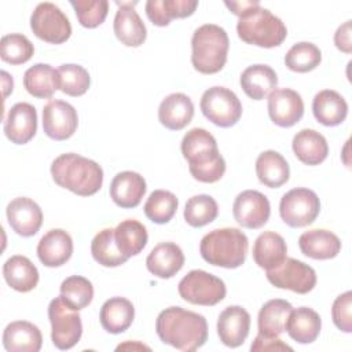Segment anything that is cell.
<instances>
[{
    "mask_svg": "<svg viewBox=\"0 0 352 352\" xmlns=\"http://www.w3.org/2000/svg\"><path fill=\"white\" fill-rule=\"evenodd\" d=\"M248 249V236L234 227L212 230L199 243V253L206 263L230 270L245 263Z\"/></svg>",
    "mask_w": 352,
    "mask_h": 352,
    "instance_id": "4",
    "label": "cell"
},
{
    "mask_svg": "<svg viewBox=\"0 0 352 352\" xmlns=\"http://www.w3.org/2000/svg\"><path fill=\"white\" fill-rule=\"evenodd\" d=\"M322 327L320 316L316 311L308 307H300L292 309L285 324V331L297 341L298 344H311L314 342Z\"/></svg>",
    "mask_w": 352,
    "mask_h": 352,
    "instance_id": "28",
    "label": "cell"
},
{
    "mask_svg": "<svg viewBox=\"0 0 352 352\" xmlns=\"http://www.w3.org/2000/svg\"><path fill=\"white\" fill-rule=\"evenodd\" d=\"M294 155L305 165H319L329 154V144L326 138L315 129H301L292 142Z\"/></svg>",
    "mask_w": 352,
    "mask_h": 352,
    "instance_id": "26",
    "label": "cell"
},
{
    "mask_svg": "<svg viewBox=\"0 0 352 352\" xmlns=\"http://www.w3.org/2000/svg\"><path fill=\"white\" fill-rule=\"evenodd\" d=\"M23 87L34 98L48 99L59 89V74L48 63H36L23 74Z\"/></svg>",
    "mask_w": 352,
    "mask_h": 352,
    "instance_id": "35",
    "label": "cell"
},
{
    "mask_svg": "<svg viewBox=\"0 0 352 352\" xmlns=\"http://www.w3.org/2000/svg\"><path fill=\"white\" fill-rule=\"evenodd\" d=\"M91 253L95 261L103 267H118L128 260L117 248L114 228H103L94 236Z\"/></svg>",
    "mask_w": 352,
    "mask_h": 352,
    "instance_id": "38",
    "label": "cell"
},
{
    "mask_svg": "<svg viewBox=\"0 0 352 352\" xmlns=\"http://www.w3.org/2000/svg\"><path fill=\"white\" fill-rule=\"evenodd\" d=\"M10 227L21 236H33L43 224L41 208L28 197L14 198L6 209Z\"/></svg>",
    "mask_w": 352,
    "mask_h": 352,
    "instance_id": "16",
    "label": "cell"
},
{
    "mask_svg": "<svg viewBox=\"0 0 352 352\" xmlns=\"http://www.w3.org/2000/svg\"><path fill=\"white\" fill-rule=\"evenodd\" d=\"M133 304L125 297H111L100 308L99 320L102 327L111 334L125 331L133 322Z\"/></svg>",
    "mask_w": 352,
    "mask_h": 352,
    "instance_id": "32",
    "label": "cell"
},
{
    "mask_svg": "<svg viewBox=\"0 0 352 352\" xmlns=\"http://www.w3.org/2000/svg\"><path fill=\"white\" fill-rule=\"evenodd\" d=\"M114 239L118 250L129 258L139 254L146 248L148 235L146 227L140 221L128 219L114 228Z\"/></svg>",
    "mask_w": 352,
    "mask_h": 352,
    "instance_id": "37",
    "label": "cell"
},
{
    "mask_svg": "<svg viewBox=\"0 0 352 352\" xmlns=\"http://www.w3.org/2000/svg\"><path fill=\"white\" fill-rule=\"evenodd\" d=\"M236 32L242 41L263 48L278 47L287 36V29L282 19L260 4L239 16Z\"/></svg>",
    "mask_w": 352,
    "mask_h": 352,
    "instance_id": "6",
    "label": "cell"
},
{
    "mask_svg": "<svg viewBox=\"0 0 352 352\" xmlns=\"http://www.w3.org/2000/svg\"><path fill=\"white\" fill-rule=\"evenodd\" d=\"M322 60L320 50L308 41L296 43L285 55V65L296 73H307L319 66Z\"/></svg>",
    "mask_w": 352,
    "mask_h": 352,
    "instance_id": "41",
    "label": "cell"
},
{
    "mask_svg": "<svg viewBox=\"0 0 352 352\" xmlns=\"http://www.w3.org/2000/svg\"><path fill=\"white\" fill-rule=\"evenodd\" d=\"M219 213L217 202L208 194L191 197L184 206V220L188 226L199 228L212 223Z\"/></svg>",
    "mask_w": 352,
    "mask_h": 352,
    "instance_id": "40",
    "label": "cell"
},
{
    "mask_svg": "<svg viewBox=\"0 0 352 352\" xmlns=\"http://www.w3.org/2000/svg\"><path fill=\"white\" fill-rule=\"evenodd\" d=\"M72 7L81 26L94 29L102 25L109 12L107 0H72Z\"/></svg>",
    "mask_w": 352,
    "mask_h": 352,
    "instance_id": "45",
    "label": "cell"
},
{
    "mask_svg": "<svg viewBox=\"0 0 352 352\" xmlns=\"http://www.w3.org/2000/svg\"><path fill=\"white\" fill-rule=\"evenodd\" d=\"M271 206L268 198L256 190L239 192L232 205V214L236 223L245 228H261L270 219Z\"/></svg>",
    "mask_w": 352,
    "mask_h": 352,
    "instance_id": "13",
    "label": "cell"
},
{
    "mask_svg": "<svg viewBox=\"0 0 352 352\" xmlns=\"http://www.w3.org/2000/svg\"><path fill=\"white\" fill-rule=\"evenodd\" d=\"M183 250L173 242L158 243L153 248L146 258L147 270L161 279H169L175 276L183 268Z\"/></svg>",
    "mask_w": 352,
    "mask_h": 352,
    "instance_id": "22",
    "label": "cell"
},
{
    "mask_svg": "<svg viewBox=\"0 0 352 352\" xmlns=\"http://www.w3.org/2000/svg\"><path fill=\"white\" fill-rule=\"evenodd\" d=\"M268 282L278 289H287L298 294L309 293L316 285L315 270L292 257H286L282 264L267 271Z\"/></svg>",
    "mask_w": 352,
    "mask_h": 352,
    "instance_id": "12",
    "label": "cell"
},
{
    "mask_svg": "<svg viewBox=\"0 0 352 352\" xmlns=\"http://www.w3.org/2000/svg\"><path fill=\"white\" fill-rule=\"evenodd\" d=\"M146 188V180L142 175L132 170H124L113 177L110 183V197L120 208H136L140 204Z\"/></svg>",
    "mask_w": 352,
    "mask_h": 352,
    "instance_id": "21",
    "label": "cell"
},
{
    "mask_svg": "<svg viewBox=\"0 0 352 352\" xmlns=\"http://www.w3.org/2000/svg\"><path fill=\"white\" fill-rule=\"evenodd\" d=\"M293 307L289 301L274 298L267 301L257 316L258 333L265 337H279L285 331V324Z\"/></svg>",
    "mask_w": 352,
    "mask_h": 352,
    "instance_id": "36",
    "label": "cell"
},
{
    "mask_svg": "<svg viewBox=\"0 0 352 352\" xmlns=\"http://www.w3.org/2000/svg\"><path fill=\"white\" fill-rule=\"evenodd\" d=\"M51 175L59 187L81 197L96 194L103 184L102 166L76 153L56 157L51 164Z\"/></svg>",
    "mask_w": 352,
    "mask_h": 352,
    "instance_id": "3",
    "label": "cell"
},
{
    "mask_svg": "<svg viewBox=\"0 0 352 352\" xmlns=\"http://www.w3.org/2000/svg\"><path fill=\"white\" fill-rule=\"evenodd\" d=\"M73 253V239L70 234L60 228L45 232L37 245V257L45 267H60Z\"/></svg>",
    "mask_w": 352,
    "mask_h": 352,
    "instance_id": "20",
    "label": "cell"
},
{
    "mask_svg": "<svg viewBox=\"0 0 352 352\" xmlns=\"http://www.w3.org/2000/svg\"><path fill=\"white\" fill-rule=\"evenodd\" d=\"M150 349L148 346H146V345H142V344H139V342H135V344H131V342H125V344H120L118 346H117V351H120V349Z\"/></svg>",
    "mask_w": 352,
    "mask_h": 352,
    "instance_id": "51",
    "label": "cell"
},
{
    "mask_svg": "<svg viewBox=\"0 0 352 352\" xmlns=\"http://www.w3.org/2000/svg\"><path fill=\"white\" fill-rule=\"evenodd\" d=\"M180 297L194 305L212 307L219 304L227 293L226 283L204 270H192L177 285Z\"/></svg>",
    "mask_w": 352,
    "mask_h": 352,
    "instance_id": "7",
    "label": "cell"
},
{
    "mask_svg": "<svg viewBox=\"0 0 352 352\" xmlns=\"http://www.w3.org/2000/svg\"><path fill=\"white\" fill-rule=\"evenodd\" d=\"M201 111L214 125L230 128L242 116V104L238 96L226 87H212L201 96Z\"/></svg>",
    "mask_w": 352,
    "mask_h": 352,
    "instance_id": "9",
    "label": "cell"
},
{
    "mask_svg": "<svg viewBox=\"0 0 352 352\" xmlns=\"http://www.w3.org/2000/svg\"><path fill=\"white\" fill-rule=\"evenodd\" d=\"M239 82L243 92L249 98L261 100L276 88L278 76L271 66L257 63L246 67L242 72Z\"/></svg>",
    "mask_w": 352,
    "mask_h": 352,
    "instance_id": "29",
    "label": "cell"
},
{
    "mask_svg": "<svg viewBox=\"0 0 352 352\" xmlns=\"http://www.w3.org/2000/svg\"><path fill=\"white\" fill-rule=\"evenodd\" d=\"M352 23L351 21L344 22L341 26H338V29L334 33V44L336 47L345 52V54H351L352 52Z\"/></svg>",
    "mask_w": 352,
    "mask_h": 352,
    "instance_id": "48",
    "label": "cell"
},
{
    "mask_svg": "<svg viewBox=\"0 0 352 352\" xmlns=\"http://www.w3.org/2000/svg\"><path fill=\"white\" fill-rule=\"evenodd\" d=\"M1 81H3V96L7 98L10 92H12V87H14V81L12 77L7 73V72H1Z\"/></svg>",
    "mask_w": 352,
    "mask_h": 352,
    "instance_id": "50",
    "label": "cell"
},
{
    "mask_svg": "<svg viewBox=\"0 0 352 352\" xmlns=\"http://www.w3.org/2000/svg\"><path fill=\"white\" fill-rule=\"evenodd\" d=\"M298 248L301 253L314 260L334 258L341 250L340 238L323 228L309 230L300 235Z\"/></svg>",
    "mask_w": 352,
    "mask_h": 352,
    "instance_id": "23",
    "label": "cell"
},
{
    "mask_svg": "<svg viewBox=\"0 0 352 352\" xmlns=\"http://www.w3.org/2000/svg\"><path fill=\"white\" fill-rule=\"evenodd\" d=\"M256 175L264 186L278 188L289 180L290 168L280 153L265 150L256 160Z\"/></svg>",
    "mask_w": 352,
    "mask_h": 352,
    "instance_id": "33",
    "label": "cell"
},
{
    "mask_svg": "<svg viewBox=\"0 0 352 352\" xmlns=\"http://www.w3.org/2000/svg\"><path fill=\"white\" fill-rule=\"evenodd\" d=\"M34 54L32 41L21 33H11L1 37L0 56L10 65L26 63Z\"/></svg>",
    "mask_w": 352,
    "mask_h": 352,
    "instance_id": "44",
    "label": "cell"
},
{
    "mask_svg": "<svg viewBox=\"0 0 352 352\" xmlns=\"http://www.w3.org/2000/svg\"><path fill=\"white\" fill-rule=\"evenodd\" d=\"M59 74V89L69 96H81L84 95L89 85L91 77L87 69L76 63H65L58 69Z\"/></svg>",
    "mask_w": 352,
    "mask_h": 352,
    "instance_id": "43",
    "label": "cell"
},
{
    "mask_svg": "<svg viewBox=\"0 0 352 352\" xmlns=\"http://www.w3.org/2000/svg\"><path fill=\"white\" fill-rule=\"evenodd\" d=\"M320 212L318 195L305 187L292 188L279 202L280 219L292 228H301L315 221Z\"/></svg>",
    "mask_w": 352,
    "mask_h": 352,
    "instance_id": "10",
    "label": "cell"
},
{
    "mask_svg": "<svg viewBox=\"0 0 352 352\" xmlns=\"http://www.w3.org/2000/svg\"><path fill=\"white\" fill-rule=\"evenodd\" d=\"M226 7L232 12L235 14L236 16H242L245 15L249 10H252L253 7L258 6L260 3L258 1H224Z\"/></svg>",
    "mask_w": 352,
    "mask_h": 352,
    "instance_id": "49",
    "label": "cell"
},
{
    "mask_svg": "<svg viewBox=\"0 0 352 352\" xmlns=\"http://www.w3.org/2000/svg\"><path fill=\"white\" fill-rule=\"evenodd\" d=\"M48 319L51 322V340L58 349H70L80 341L82 334L81 316L78 311L69 307L60 296L51 300L48 305Z\"/></svg>",
    "mask_w": 352,
    "mask_h": 352,
    "instance_id": "8",
    "label": "cell"
},
{
    "mask_svg": "<svg viewBox=\"0 0 352 352\" xmlns=\"http://www.w3.org/2000/svg\"><path fill=\"white\" fill-rule=\"evenodd\" d=\"M228 48L227 32L219 25L205 23L192 33L191 63L202 74H214L224 67Z\"/></svg>",
    "mask_w": 352,
    "mask_h": 352,
    "instance_id": "5",
    "label": "cell"
},
{
    "mask_svg": "<svg viewBox=\"0 0 352 352\" xmlns=\"http://www.w3.org/2000/svg\"><path fill=\"white\" fill-rule=\"evenodd\" d=\"M177 205L179 201L173 192L166 190H154L148 195L143 209L148 220L157 224H165L175 216Z\"/></svg>",
    "mask_w": 352,
    "mask_h": 352,
    "instance_id": "39",
    "label": "cell"
},
{
    "mask_svg": "<svg viewBox=\"0 0 352 352\" xmlns=\"http://www.w3.org/2000/svg\"><path fill=\"white\" fill-rule=\"evenodd\" d=\"M78 125L77 110L67 102L50 100L43 109V131L54 140L72 138Z\"/></svg>",
    "mask_w": 352,
    "mask_h": 352,
    "instance_id": "14",
    "label": "cell"
},
{
    "mask_svg": "<svg viewBox=\"0 0 352 352\" xmlns=\"http://www.w3.org/2000/svg\"><path fill=\"white\" fill-rule=\"evenodd\" d=\"M197 7V0H148L146 3V14L153 25L168 26L175 18L192 15Z\"/></svg>",
    "mask_w": 352,
    "mask_h": 352,
    "instance_id": "34",
    "label": "cell"
},
{
    "mask_svg": "<svg viewBox=\"0 0 352 352\" xmlns=\"http://www.w3.org/2000/svg\"><path fill=\"white\" fill-rule=\"evenodd\" d=\"M194 116V104L192 100L182 94L175 92L168 95L158 107V120L160 122L170 129L180 131L187 126Z\"/></svg>",
    "mask_w": 352,
    "mask_h": 352,
    "instance_id": "25",
    "label": "cell"
},
{
    "mask_svg": "<svg viewBox=\"0 0 352 352\" xmlns=\"http://www.w3.org/2000/svg\"><path fill=\"white\" fill-rule=\"evenodd\" d=\"M37 132V111L33 104L26 102L15 103L4 121V133L15 144H25Z\"/></svg>",
    "mask_w": 352,
    "mask_h": 352,
    "instance_id": "17",
    "label": "cell"
},
{
    "mask_svg": "<svg viewBox=\"0 0 352 352\" xmlns=\"http://www.w3.org/2000/svg\"><path fill=\"white\" fill-rule=\"evenodd\" d=\"M315 118L326 126H336L345 121L348 116V103L342 95L333 89L318 92L312 100Z\"/></svg>",
    "mask_w": 352,
    "mask_h": 352,
    "instance_id": "27",
    "label": "cell"
},
{
    "mask_svg": "<svg viewBox=\"0 0 352 352\" xmlns=\"http://www.w3.org/2000/svg\"><path fill=\"white\" fill-rule=\"evenodd\" d=\"M352 292H345L340 294L331 307V318L337 329L344 333L352 331Z\"/></svg>",
    "mask_w": 352,
    "mask_h": 352,
    "instance_id": "46",
    "label": "cell"
},
{
    "mask_svg": "<svg viewBox=\"0 0 352 352\" xmlns=\"http://www.w3.org/2000/svg\"><path fill=\"white\" fill-rule=\"evenodd\" d=\"M155 331L164 344L184 352L201 348L208 340L205 316L182 307L161 311L155 320Z\"/></svg>",
    "mask_w": 352,
    "mask_h": 352,
    "instance_id": "1",
    "label": "cell"
},
{
    "mask_svg": "<svg viewBox=\"0 0 352 352\" xmlns=\"http://www.w3.org/2000/svg\"><path fill=\"white\" fill-rule=\"evenodd\" d=\"M268 116L278 126L290 128L296 125L304 116L301 95L290 88H275L268 95Z\"/></svg>",
    "mask_w": 352,
    "mask_h": 352,
    "instance_id": "15",
    "label": "cell"
},
{
    "mask_svg": "<svg viewBox=\"0 0 352 352\" xmlns=\"http://www.w3.org/2000/svg\"><path fill=\"white\" fill-rule=\"evenodd\" d=\"M117 4L120 7L113 22L116 37L126 47L142 45L147 37V30L142 18L133 8L136 1H117Z\"/></svg>",
    "mask_w": 352,
    "mask_h": 352,
    "instance_id": "19",
    "label": "cell"
},
{
    "mask_svg": "<svg viewBox=\"0 0 352 352\" xmlns=\"http://www.w3.org/2000/svg\"><path fill=\"white\" fill-rule=\"evenodd\" d=\"M30 29L36 37L51 44H62L72 36L69 18L50 1L36 6L30 16Z\"/></svg>",
    "mask_w": 352,
    "mask_h": 352,
    "instance_id": "11",
    "label": "cell"
},
{
    "mask_svg": "<svg viewBox=\"0 0 352 352\" xmlns=\"http://www.w3.org/2000/svg\"><path fill=\"white\" fill-rule=\"evenodd\" d=\"M182 154L188 162L191 176L201 183H216L226 172V161L214 136L204 128L190 129L182 140Z\"/></svg>",
    "mask_w": 352,
    "mask_h": 352,
    "instance_id": "2",
    "label": "cell"
},
{
    "mask_svg": "<svg viewBox=\"0 0 352 352\" xmlns=\"http://www.w3.org/2000/svg\"><path fill=\"white\" fill-rule=\"evenodd\" d=\"M287 257V246L282 235L274 231L260 234L253 245V260L265 271L272 270L283 263Z\"/></svg>",
    "mask_w": 352,
    "mask_h": 352,
    "instance_id": "30",
    "label": "cell"
},
{
    "mask_svg": "<svg viewBox=\"0 0 352 352\" xmlns=\"http://www.w3.org/2000/svg\"><path fill=\"white\" fill-rule=\"evenodd\" d=\"M250 351H293V348L285 344L279 337H265L258 333L250 345Z\"/></svg>",
    "mask_w": 352,
    "mask_h": 352,
    "instance_id": "47",
    "label": "cell"
},
{
    "mask_svg": "<svg viewBox=\"0 0 352 352\" xmlns=\"http://www.w3.org/2000/svg\"><path fill=\"white\" fill-rule=\"evenodd\" d=\"M43 336L40 329L26 320H15L3 331V345L8 352H38Z\"/></svg>",
    "mask_w": 352,
    "mask_h": 352,
    "instance_id": "24",
    "label": "cell"
},
{
    "mask_svg": "<svg viewBox=\"0 0 352 352\" xmlns=\"http://www.w3.org/2000/svg\"><path fill=\"white\" fill-rule=\"evenodd\" d=\"M3 276L10 287L16 292L28 293L38 283V270L25 256H11L3 265Z\"/></svg>",
    "mask_w": 352,
    "mask_h": 352,
    "instance_id": "31",
    "label": "cell"
},
{
    "mask_svg": "<svg viewBox=\"0 0 352 352\" xmlns=\"http://www.w3.org/2000/svg\"><path fill=\"white\" fill-rule=\"evenodd\" d=\"M60 297L73 309L88 307L94 298V286L91 280L80 275H72L60 283Z\"/></svg>",
    "mask_w": 352,
    "mask_h": 352,
    "instance_id": "42",
    "label": "cell"
},
{
    "mask_svg": "<svg viewBox=\"0 0 352 352\" xmlns=\"http://www.w3.org/2000/svg\"><path fill=\"white\" fill-rule=\"evenodd\" d=\"M250 330V315L241 305H230L217 318L220 341L230 348L242 345Z\"/></svg>",
    "mask_w": 352,
    "mask_h": 352,
    "instance_id": "18",
    "label": "cell"
}]
</instances>
